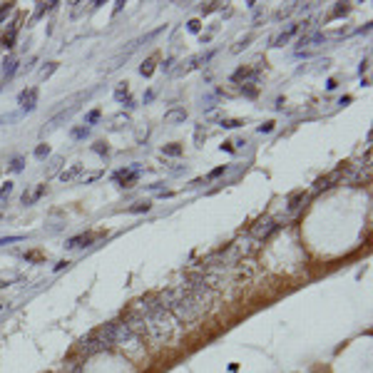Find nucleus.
<instances>
[{"label":"nucleus","mask_w":373,"mask_h":373,"mask_svg":"<svg viewBox=\"0 0 373 373\" xmlns=\"http://www.w3.org/2000/svg\"><path fill=\"white\" fill-rule=\"evenodd\" d=\"M274 229H276V222H274L271 216H264V219H259V222L249 229V236L251 239H266Z\"/></svg>","instance_id":"1"},{"label":"nucleus","mask_w":373,"mask_h":373,"mask_svg":"<svg viewBox=\"0 0 373 373\" xmlns=\"http://www.w3.org/2000/svg\"><path fill=\"white\" fill-rule=\"evenodd\" d=\"M20 20H23V15H15L10 23H8V30L3 33V37H0V42H3V48H15V40H18V30H20Z\"/></svg>","instance_id":"2"},{"label":"nucleus","mask_w":373,"mask_h":373,"mask_svg":"<svg viewBox=\"0 0 373 373\" xmlns=\"http://www.w3.org/2000/svg\"><path fill=\"white\" fill-rule=\"evenodd\" d=\"M18 105L25 109V112H30V109H35V105H37V87H28V90H23L20 92V97H18Z\"/></svg>","instance_id":"3"},{"label":"nucleus","mask_w":373,"mask_h":373,"mask_svg":"<svg viewBox=\"0 0 373 373\" xmlns=\"http://www.w3.org/2000/svg\"><path fill=\"white\" fill-rule=\"evenodd\" d=\"M95 239H100V234L95 231H87V234H80V236H72L68 241V249H80V247H90Z\"/></svg>","instance_id":"4"},{"label":"nucleus","mask_w":373,"mask_h":373,"mask_svg":"<svg viewBox=\"0 0 373 373\" xmlns=\"http://www.w3.org/2000/svg\"><path fill=\"white\" fill-rule=\"evenodd\" d=\"M115 182H120V187H132L137 182V169H120L115 174Z\"/></svg>","instance_id":"5"},{"label":"nucleus","mask_w":373,"mask_h":373,"mask_svg":"<svg viewBox=\"0 0 373 373\" xmlns=\"http://www.w3.org/2000/svg\"><path fill=\"white\" fill-rule=\"evenodd\" d=\"M184 120H187V109L184 107H174V109H169V112L164 115L167 124H182Z\"/></svg>","instance_id":"6"},{"label":"nucleus","mask_w":373,"mask_h":373,"mask_svg":"<svg viewBox=\"0 0 373 373\" xmlns=\"http://www.w3.org/2000/svg\"><path fill=\"white\" fill-rule=\"evenodd\" d=\"M82 174V167L80 164H75V167H70V169H65V172H60V179L62 182H72V179H77Z\"/></svg>","instance_id":"7"},{"label":"nucleus","mask_w":373,"mask_h":373,"mask_svg":"<svg viewBox=\"0 0 373 373\" xmlns=\"http://www.w3.org/2000/svg\"><path fill=\"white\" fill-rule=\"evenodd\" d=\"M155 65H157V55H152V57H147V60H144V65H142V68H140V75L149 77L152 72H155Z\"/></svg>","instance_id":"8"},{"label":"nucleus","mask_w":373,"mask_h":373,"mask_svg":"<svg viewBox=\"0 0 373 373\" xmlns=\"http://www.w3.org/2000/svg\"><path fill=\"white\" fill-rule=\"evenodd\" d=\"M162 155H167V157H179L182 155V144H164L162 147Z\"/></svg>","instance_id":"9"},{"label":"nucleus","mask_w":373,"mask_h":373,"mask_svg":"<svg viewBox=\"0 0 373 373\" xmlns=\"http://www.w3.org/2000/svg\"><path fill=\"white\" fill-rule=\"evenodd\" d=\"M15 70H18V60H15V57H8V60H5V68H3L5 80H8V77H13V72H15Z\"/></svg>","instance_id":"10"},{"label":"nucleus","mask_w":373,"mask_h":373,"mask_svg":"<svg viewBox=\"0 0 373 373\" xmlns=\"http://www.w3.org/2000/svg\"><path fill=\"white\" fill-rule=\"evenodd\" d=\"M249 75H251V70H249V68H239V70L231 75V80H234V82H247V80H249Z\"/></svg>","instance_id":"11"},{"label":"nucleus","mask_w":373,"mask_h":373,"mask_svg":"<svg viewBox=\"0 0 373 373\" xmlns=\"http://www.w3.org/2000/svg\"><path fill=\"white\" fill-rule=\"evenodd\" d=\"M301 202H303V192H294V194L289 196V209H299Z\"/></svg>","instance_id":"12"},{"label":"nucleus","mask_w":373,"mask_h":373,"mask_svg":"<svg viewBox=\"0 0 373 373\" xmlns=\"http://www.w3.org/2000/svg\"><path fill=\"white\" fill-rule=\"evenodd\" d=\"M57 3H37V10H35V18H42L45 13H50Z\"/></svg>","instance_id":"13"},{"label":"nucleus","mask_w":373,"mask_h":373,"mask_svg":"<svg viewBox=\"0 0 373 373\" xmlns=\"http://www.w3.org/2000/svg\"><path fill=\"white\" fill-rule=\"evenodd\" d=\"M10 13H13V3H3V5H0V23H3Z\"/></svg>","instance_id":"14"},{"label":"nucleus","mask_w":373,"mask_h":373,"mask_svg":"<svg viewBox=\"0 0 373 373\" xmlns=\"http://www.w3.org/2000/svg\"><path fill=\"white\" fill-rule=\"evenodd\" d=\"M244 124V120H222V127H227V129H234V127H241Z\"/></svg>","instance_id":"15"},{"label":"nucleus","mask_w":373,"mask_h":373,"mask_svg":"<svg viewBox=\"0 0 373 373\" xmlns=\"http://www.w3.org/2000/svg\"><path fill=\"white\" fill-rule=\"evenodd\" d=\"M48 155H50V147H48V144H40V147L35 149V157H37V160H42V157H48Z\"/></svg>","instance_id":"16"},{"label":"nucleus","mask_w":373,"mask_h":373,"mask_svg":"<svg viewBox=\"0 0 373 373\" xmlns=\"http://www.w3.org/2000/svg\"><path fill=\"white\" fill-rule=\"evenodd\" d=\"M219 5H222V3H204V5H202V13H204V15H209V13H214Z\"/></svg>","instance_id":"17"},{"label":"nucleus","mask_w":373,"mask_h":373,"mask_svg":"<svg viewBox=\"0 0 373 373\" xmlns=\"http://www.w3.org/2000/svg\"><path fill=\"white\" fill-rule=\"evenodd\" d=\"M348 10H351V8H348V5H346V3H338V8H336V10H334V18H341V15H346V13H348Z\"/></svg>","instance_id":"18"},{"label":"nucleus","mask_w":373,"mask_h":373,"mask_svg":"<svg viewBox=\"0 0 373 373\" xmlns=\"http://www.w3.org/2000/svg\"><path fill=\"white\" fill-rule=\"evenodd\" d=\"M55 70H57V62H50V65H48V68H45V70H42V77H50V75H53Z\"/></svg>","instance_id":"19"},{"label":"nucleus","mask_w":373,"mask_h":373,"mask_svg":"<svg viewBox=\"0 0 373 373\" xmlns=\"http://www.w3.org/2000/svg\"><path fill=\"white\" fill-rule=\"evenodd\" d=\"M97 120H100V109H92V112L87 115V124H95Z\"/></svg>","instance_id":"20"},{"label":"nucleus","mask_w":373,"mask_h":373,"mask_svg":"<svg viewBox=\"0 0 373 373\" xmlns=\"http://www.w3.org/2000/svg\"><path fill=\"white\" fill-rule=\"evenodd\" d=\"M149 209V202H142V204H135V207H129V212H147Z\"/></svg>","instance_id":"21"},{"label":"nucleus","mask_w":373,"mask_h":373,"mask_svg":"<svg viewBox=\"0 0 373 373\" xmlns=\"http://www.w3.org/2000/svg\"><path fill=\"white\" fill-rule=\"evenodd\" d=\"M199 28H202L199 20H189V33H199Z\"/></svg>","instance_id":"22"},{"label":"nucleus","mask_w":373,"mask_h":373,"mask_svg":"<svg viewBox=\"0 0 373 373\" xmlns=\"http://www.w3.org/2000/svg\"><path fill=\"white\" fill-rule=\"evenodd\" d=\"M10 169H13V172H20V169H23V160L15 157V160H13V164H10Z\"/></svg>","instance_id":"23"},{"label":"nucleus","mask_w":373,"mask_h":373,"mask_svg":"<svg viewBox=\"0 0 373 373\" xmlns=\"http://www.w3.org/2000/svg\"><path fill=\"white\" fill-rule=\"evenodd\" d=\"M10 192H13V182H5V184H3V189H0V196H8Z\"/></svg>","instance_id":"24"},{"label":"nucleus","mask_w":373,"mask_h":373,"mask_svg":"<svg viewBox=\"0 0 373 373\" xmlns=\"http://www.w3.org/2000/svg\"><path fill=\"white\" fill-rule=\"evenodd\" d=\"M271 129H274V122H264L259 127V132H271Z\"/></svg>","instance_id":"25"},{"label":"nucleus","mask_w":373,"mask_h":373,"mask_svg":"<svg viewBox=\"0 0 373 373\" xmlns=\"http://www.w3.org/2000/svg\"><path fill=\"white\" fill-rule=\"evenodd\" d=\"M95 152H100V155H107V147H102V142H100V144H95Z\"/></svg>","instance_id":"26"},{"label":"nucleus","mask_w":373,"mask_h":373,"mask_svg":"<svg viewBox=\"0 0 373 373\" xmlns=\"http://www.w3.org/2000/svg\"><path fill=\"white\" fill-rule=\"evenodd\" d=\"M219 174H224V167H219V169H214V172L209 174V177H219Z\"/></svg>","instance_id":"27"},{"label":"nucleus","mask_w":373,"mask_h":373,"mask_svg":"<svg viewBox=\"0 0 373 373\" xmlns=\"http://www.w3.org/2000/svg\"><path fill=\"white\" fill-rule=\"evenodd\" d=\"M87 135V127L85 129H75V137H85Z\"/></svg>","instance_id":"28"}]
</instances>
